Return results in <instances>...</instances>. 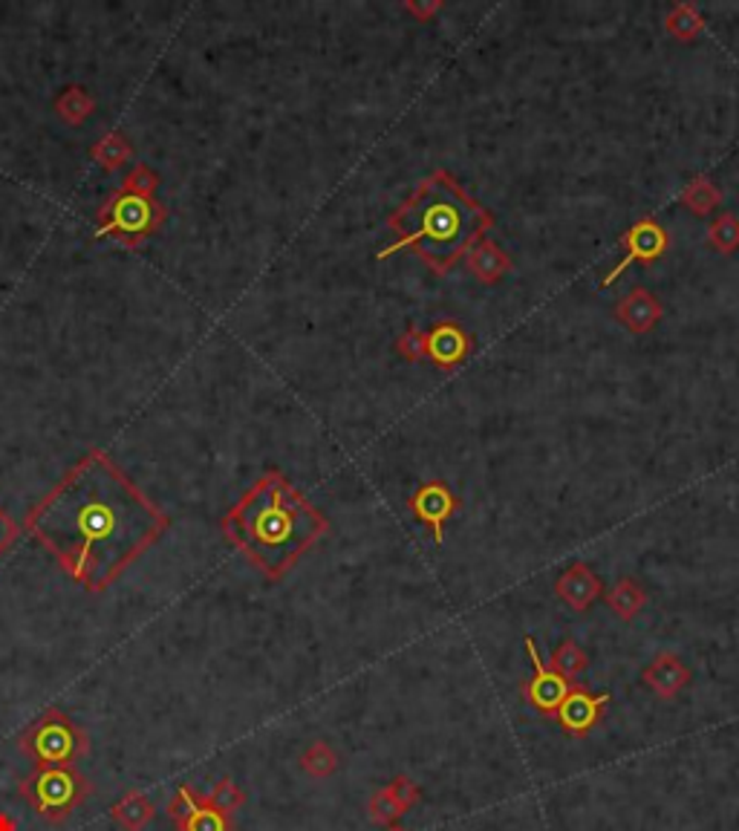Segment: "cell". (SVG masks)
Instances as JSON below:
<instances>
[{
  "instance_id": "obj_12",
  "label": "cell",
  "mask_w": 739,
  "mask_h": 831,
  "mask_svg": "<svg viewBox=\"0 0 739 831\" xmlns=\"http://www.w3.org/2000/svg\"><path fill=\"white\" fill-rule=\"evenodd\" d=\"M427 338V358L443 367V370H453L460 367L474 350V338L462 327L460 321H439L425 332Z\"/></svg>"
},
{
  "instance_id": "obj_9",
  "label": "cell",
  "mask_w": 739,
  "mask_h": 831,
  "mask_svg": "<svg viewBox=\"0 0 739 831\" xmlns=\"http://www.w3.org/2000/svg\"><path fill=\"white\" fill-rule=\"evenodd\" d=\"M168 815L177 823V831H234L231 817L208 806V799L199 797L191 785H180L168 803Z\"/></svg>"
},
{
  "instance_id": "obj_30",
  "label": "cell",
  "mask_w": 739,
  "mask_h": 831,
  "mask_svg": "<svg viewBox=\"0 0 739 831\" xmlns=\"http://www.w3.org/2000/svg\"><path fill=\"white\" fill-rule=\"evenodd\" d=\"M17 537H21V526H17L15 520L9 517V511L0 505V560L7 558Z\"/></svg>"
},
{
  "instance_id": "obj_4",
  "label": "cell",
  "mask_w": 739,
  "mask_h": 831,
  "mask_svg": "<svg viewBox=\"0 0 739 831\" xmlns=\"http://www.w3.org/2000/svg\"><path fill=\"white\" fill-rule=\"evenodd\" d=\"M157 188L159 173L145 162H136L96 215V237H110L124 248H136L154 237L168 217Z\"/></svg>"
},
{
  "instance_id": "obj_2",
  "label": "cell",
  "mask_w": 739,
  "mask_h": 831,
  "mask_svg": "<svg viewBox=\"0 0 739 831\" xmlns=\"http://www.w3.org/2000/svg\"><path fill=\"white\" fill-rule=\"evenodd\" d=\"M222 535L269 581H283L320 537L327 517L280 471L269 468L222 514Z\"/></svg>"
},
{
  "instance_id": "obj_3",
  "label": "cell",
  "mask_w": 739,
  "mask_h": 831,
  "mask_svg": "<svg viewBox=\"0 0 739 831\" xmlns=\"http://www.w3.org/2000/svg\"><path fill=\"white\" fill-rule=\"evenodd\" d=\"M494 225L492 211L471 197L453 173L436 168L413 188V194L387 217V229L396 240L378 248L376 260H387L402 248H413L427 269L448 274L469 248Z\"/></svg>"
},
{
  "instance_id": "obj_14",
  "label": "cell",
  "mask_w": 739,
  "mask_h": 831,
  "mask_svg": "<svg viewBox=\"0 0 739 831\" xmlns=\"http://www.w3.org/2000/svg\"><path fill=\"white\" fill-rule=\"evenodd\" d=\"M641 679H644V684H647L650 691L656 693L658 699H674V696H679V693L688 687L693 673H690V667L685 664L679 656L662 652V656H656V659L644 667Z\"/></svg>"
},
{
  "instance_id": "obj_16",
  "label": "cell",
  "mask_w": 739,
  "mask_h": 831,
  "mask_svg": "<svg viewBox=\"0 0 739 831\" xmlns=\"http://www.w3.org/2000/svg\"><path fill=\"white\" fill-rule=\"evenodd\" d=\"M465 264H469L471 274H474L480 283H485V286L500 283V280L511 272V257L488 237H483L480 243H474V246L469 248Z\"/></svg>"
},
{
  "instance_id": "obj_24",
  "label": "cell",
  "mask_w": 739,
  "mask_h": 831,
  "mask_svg": "<svg viewBox=\"0 0 739 831\" xmlns=\"http://www.w3.org/2000/svg\"><path fill=\"white\" fill-rule=\"evenodd\" d=\"M96 110V101L84 87H66L56 99V113L70 124H82Z\"/></svg>"
},
{
  "instance_id": "obj_7",
  "label": "cell",
  "mask_w": 739,
  "mask_h": 831,
  "mask_svg": "<svg viewBox=\"0 0 739 831\" xmlns=\"http://www.w3.org/2000/svg\"><path fill=\"white\" fill-rule=\"evenodd\" d=\"M621 248H625V257L618 260L616 269H609L601 278V286L604 289L613 286L633 264H653V260H658L670 248V237H667L665 225H658L656 220L644 217V220H639L635 225L627 229V234L621 237Z\"/></svg>"
},
{
  "instance_id": "obj_33",
  "label": "cell",
  "mask_w": 739,
  "mask_h": 831,
  "mask_svg": "<svg viewBox=\"0 0 739 831\" xmlns=\"http://www.w3.org/2000/svg\"><path fill=\"white\" fill-rule=\"evenodd\" d=\"M387 831H408V829H402V826H390V829H387Z\"/></svg>"
},
{
  "instance_id": "obj_25",
  "label": "cell",
  "mask_w": 739,
  "mask_h": 831,
  "mask_svg": "<svg viewBox=\"0 0 739 831\" xmlns=\"http://www.w3.org/2000/svg\"><path fill=\"white\" fill-rule=\"evenodd\" d=\"M707 240H711V246L716 252H723V255H731L739 248V217L734 215H719L714 222H711V229H707Z\"/></svg>"
},
{
  "instance_id": "obj_31",
  "label": "cell",
  "mask_w": 739,
  "mask_h": 831,
  "mask_svg": "<svg viewBox=\"0 0 739 831\" xmlns=\"http://www.w3.org/2000/svg\"><path fill=\"white\" fill-rule=\"evenodd\" d=\"M402 9L416 21H431L443 9V0H404Z\"/></svg>"
},
{
  "instance_id": "obj_11",
  "label": "cell",
  "mask_w": 739,
  "mask_h": 831,
  "mask_svg": "<svg viewBox=\"0 0 739 831\" xmlns=\"http://www.w3.org/2000/svg\"><path fill=\"white\" fill-rule=\"evenodd\" d=\"M613 696L609 693H590L581 684H572L567 693V699L560 701V708L555 710L558 724L572 736H586V733L601 722L604 708H607Z\"/></svg>"
},
{
  "instance_id": "obj_5",
  "label": "cell",
  "mask_w": 739,
  "mask_h": 831,
  "mask_svg": "<svg viewBox=\"0 0 739 831\" xmlns=\"http://www.w3.org/2000/svg\"><path fill=\"white\" fill-rule=\"evenodd\" d=\"M17 791L41 820L61 826L90 799L93 785L75 766H50L35 768Z\"/></svg>"
},
{
  "instance_id": "obj_13",
  "label": "cell",
  "mask_w": 739,
  "mask_h": 831,
  "mask_svg": "<svg viewBox=\"0 0 739 831\" xmlns=\"http://www.w3.org/2000/svg\"><path fill=\"white\" fill-rule=\"evenodd\" d=\"M613 315H616V321L621 323L627 332L644 335V332H650L662 321L665 309H662V304H658V297L653 295V292L635 286L630 289L625 297H618Z\"/></svg>"
},
{
  "instance_id": "obj_17",
  "label": "cell",
  "mask_w": 739,
  "mask_h": 831,
  "mask_svg": "<svg viewBox=\"0 0 739 831\" xmlns=\"http://www.w3.org/2000/svg\"><path fill=\"white\" fill-rule=\"evenodd\" d=\"M154 815H157V806H154L145 794H140V791H128V794L110 808L113 823L122 831H145L150 820H154Z\"/></svg>"
},
{
  "instance_id": "obj_10",
  "label": "cell",
  "mask_w": 739,
  "mask_h": 831,
  "mask_svg": "<svg viewBox=\"0 0 739 831\" xmlns=\"http://www.w3.org/2000/svg\"><path fill=\"white\" fill-rule=\"evenodd\" d=\"M523 644H526L529 661H532V670H534V675L526 682V687H523V696H526V701L534 710H541V713H555V710L560 708V701L567 699L572 682H567L564 675L555 673L549 664H543L541 650H537V644H534L532 635H526Z\"/></svg>"
},
{
  "instance_id": "obj_28",
  "label": "cell",
  "mask_w": 739,
  "mask_h": 831,
  "mask_svg": "<svg viewBox=\"0 0 739 831\" xmlns=\"http://www.w3.org/2000/svg\"><path fill=\"white\" fill-rule=\"evenodd\" d=\"M396 346H399V353H402L408 362H422V358H427V338L420 327H411L408 332H402L399 341H396Z\"/></svg>"
},
{
  "instance_id": "obj_15",
  "label": "cell",
  "mask_w": 739,
  "mask_h": 831,
  "mask_svg": "<svg viewBox=\"0 0 739 831\" xmlns=\"http://www.w3.org/2000/svg\"><path fill=\"white\" fill-rule=\"evenodd\" d=\"M555 595H558L560 601L567 603L569 610L586 612L592 603L598 601L601 577L595 575L586 563H576V566H569L567 572L558 577Z\"/></svg>"
},
{
  "instance_id": "obj_27",
  "label": "cell",
  "mask_w": 739,
  "mask_h": 831,
  "mask_svg": "<svg viewBox=\"0 0 739 831\" xmlns=\"http://www.w3.org/2000/svg\"><path fill=\"white\" fill-rule=\"evenodd\" d=\"M370 820L376 826H393L399 817L404 815L402 806L396 803V797L390 794V789L387 785H381V789L370 797Z\"/></svg>"
},
{
  "instance_id": "obj_20",
  "label": "cell",
  "mask_w": 739,
  "mask_h": 831,
  "mask_svg": "<svg viewBox=\"0 0 739 831\" xmlns=\"http://www.w3.org/2000/svg\"><path fill=\"white\" fill-rule=\"evenodd\" d=\"M665 29L679 41H693L702 29H705V17L699 15V9L693 3H676L665 17Z\"/></svg>"
},
{
  "instance_id": "obj_26",
  "label": "cell",
  "mask_w": 739,
  "mask_h": 831,
  "mask_svg": "<svg viewBox=\"0 0 739 831\" xmlns=\"http://www.w3.org/2000/svg\"><path fill=\"white\" fill-rule=\"evenodd\" d=\"M206 799H208V806L217 808V811H222V815H229V817L246 806V794H243V789H240L238 782L231 780V777H222V780L214 785L211 797Z\"/></svg>"
},
{
  "instance_id": "obj_19",
  "label": "cell",
  "mask_w": 739,
  "mask_h": 831,
  "mask_svg": "<svg viewBox=\"0 0 739 831\" xmlns=\"http://www.w3.org/2000/svg\"><path fill=\"white\" fill-rule=\"evenodd\" d=\"M679 203H682L685 208H690L696 217H707L711 211L719 208L723 194H719V188H716L707 176H696V180H690L688 185H685L682 194H679Z\"/></svg>"
},
{
  "instance_id": "obj_22",
  "label": "cell",
  "mask_w": 739,
  "mask_h": 831,
  "mask_svg": "<svg viewBox=\"0 0 739 831\" xmlns=\"http://www.w3.org/2000/svg\"><path fill=\"white\" fill-rule=\"evenodd\" d=\"M549 667L558 675H564L567 682H576L578 675L590 667V656H586V652H583L572 638H567V641H560L558 647H555V652H552V659H549Z\"/></svg>"
},
{
  "instance_id": "obj_23",
  "label": "cell",
  "mask_w": 739,
  "mask_h": 831,
  "mask_svg": "<svg viewBox=\"0 0 739 831\" xmlns=\"http://www.w3.org/2000/svg\"><path fill=\"white\" fill-rule=\"evenodd\" d=\"M301 768H304L306 774L315 777V780H327L338 771V754L332 750V745L324 740H315L310 748L301 754Z\"/></svg>"
},
{
  "instance_id": "obj_29",
  "label": "cell",
  "mask_w": 739,
  "mask_h": 831,
  "mask_svg": "<svg viewBox=\"0 0 739 831\" xmlns=\"http://www.w3.org/2000/svg\"><path fill=\"white\" fill-rule=\"evenodd\" d=\"M387 789H390V794H393V797H396V803L402 806V811H408V808L416 806V803H420V797H422L420 785H416V782H413L411 777H404V774L396 777V780L390 782Z\"/></svg>"
},
{
  "instance_id": "obj_8",
  "label": "cell",
  "mask_w": 739,
  "mask_h": 831,
  "mask_svg": "<svg viewBox=\"0 0 739 831\" xmlns=\"http://www.w3.org/2000/svg\"><path fill=\"white\" fill-rule=\"evenodd\" d=\"M408 509H411V514L420 520L422 526L431 528L434 543H443L445 520L457 514L460 497L453 494L451 486L443 482V479H431V482H422V486L408 497Z\"/></svg>"
},
{
  "instance_id": "obj_1",
  "label": "cell",
  "mask_w": 739,
  "mask_h": 831,
  "mask_svg": "<svg viewBox=\"0 0 739 831\" xmlns=\"http://www.w3.org/2000/svg\"><path fill=\"white\" fill-rule=\"evenodd\" d=\"M168 526L107 451L84 453L26 517V531L87 592H105Z\"/></svg>"
},
{
  "instance_id": "obj_18",
  "label": "cell",
  "mask_w": 739,
  "mask_h": 831,
  "mask_svg": "<svg viewBox=\"0 0 739 831\" xmlns=\"http://www.w3.org/2000/svg\"><path fill=\"white\" fill-rule=\"evenodd\" d=\"M607 607L616 612L621 621H633V618L639 615L644 607H647V595H644V589H641L635 581H630V577H621V581H618V584L609 589Z\"/></svg>"
},
{
  "instance_id": "obj_21",
  "label": "cell",
  "mask_w": 739,
  "mask_h": 831,
  "mask_svg": "<svg viewBox=\"0 0 739 831\" xmlns=\"http://www.w3.org/2000/svg\"><path fill=\"white\" fill-rule=\"evenodd\" d=\"M131 142L124 139L122 133H105L99 142H96V148L90 150V157L99 162L105 171H116V168H124L131 162Z\"/></svg>"
},
{
  "instance_id": "obj_32",
  "label": "cell",
  "mask_w": 739,
  "mask_h": 831,
  "mask_svg": "<svg viewBox=\"0 0 739 831\" xmlns=\"http://www.w3.org/2000/svg\"><path fill=\"white\" fill-rule=\"evenodd\" d=\"M0 831H17V823L12 820V815H7V811H0Z\"/></svg>"
},
{
  "instance_id": "obj_6",
  "label": "cell",
  "mask_w": 739,
  "mask_h": 831,
  "mask_svg": "<svg viewBox=\"0 0 739 831\" xmlns=\"http://www.w3.org/2000/svg\"><path fill=\"white\" fill-rule=\"evenodd\" d=\"M17 748L33 757L35 768L75 766L90 754V740L82 724L73 722L64 710L47 708L17 736Z\"/></svg>"
}]
</instances>
